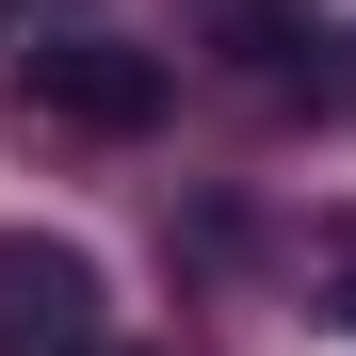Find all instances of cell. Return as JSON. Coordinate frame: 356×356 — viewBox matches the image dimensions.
<instances>
[{"instance_id":"6","label":"cell","mask_w":356,"mask_h":356,"mask_svg":"<svg viewBox=\"0 0 356 356\" xmlns=\"http://www.w3.org/2000/svg\"><path fill=\"white\" fill-rule=\"evenodd\" d=\"M113 356H162V340H113Z\"/></svg>"},{"instance_id":"3","label":"cell","mask_w":356,"mask_h":356,"mask_svg":"<svg viewBox=\"0 0 356 356\" xmlns=\"http://www.w3.org/2000/svg\"><path fill=\"white\" fill-rule=\"evenodd\" d=\"M211 33H227V81H259V97H324V17L308 0H211Z\"/></svg>"},{"instance_id":"5","label":"cell","mask_w":356,"mask_h":356,"mask_svg":"<svg viewBox=\"0 0 356 356\" xmlns=\"http://www.w3.org/2000/svg\"><path fill=\"white\" fill-rule=\"evenodd\" d=\"M340 324H356V259H340Z\"/></svg>"},{"instance_id":"4","label":"cell","mask_w":356,"mask_h":356,"mask_svg":"<svg viewBox=\"0 0 356 356\" xmlns=\"http://www.w3.org/2000/svg\"><path fill=\"white\" fill-rule=\"evenodd\" d=\"M324 113H356V33H340V65H324Z\"/></svg>"},{"instance_id":"2","label":"cell","mask_w":356,"mask_h":356,"mask_svg":"<svg viewBox=\"0 0 356 356\" xmlns=\"http://www.w3.org/2000/svg\"><path fill=\"white\" fill-rule=\"evenodd\" d=\"M0 356H113V275L65 227H0Z\"/></svg>"},{"instance_id":"1","label":"cell","mask_w":356,"mask_h":356,"mask_svg":"<svg viewBox=\"0 0 356 356\" xmlns=\"http://www.w3.org/2000/svg\"><path fill=\"white\" fill-rule=\"evenodd\" d=\"M17 113L65 130V146H146L162 113H178V49H146V33H33Z\"/></svg>"}]
</instances>
